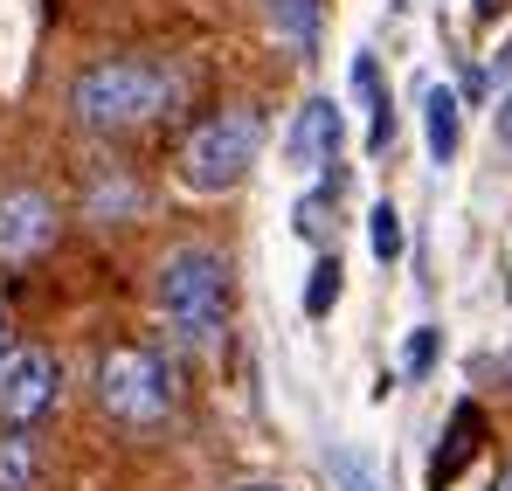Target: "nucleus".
<instances>
[{"label":"nucleus","mask_w":512,"mask_h":491,"mask_svg":"<svg viewBox=\"0 0 512 491\" xmlns=\"http://www.w3.org/2000/svg\"><path fill=\"white\" fill-rule=\"evenodd\" d=\"M160 312H167L180 346H215L222 319H229V263L208 243L167 249V263H160Z\"/></svg>","instance_id":"obj_1"},{"label":"nucleus","mask_w":512,"mask_h":491,"mask_svg":"<svg viewBox=\"0 0 512 491\" xmlns=\"http://www.w3.org/2000/svg\"><path fill=\"white\" fill-rule=\"evenodd\" d=\"M173 97H180V77L160 70V63H97V70H84L77 90H70L77 118L97 125V132H111V125H146V118L173 111Z\"/></svg>","instance_id":"obj_2"},{"label":"nucleus","mask_w":512,"mask_h":491,"mask_svg":"<svg viewBox=\"0 0 512 491\" xmlns=\"http://www.w3.org/2000/svg\"><path fill=\"white\" fill-rule=\"evenodd\" d=\"M97 402L132 429H153L173 409V367L146 346H111L97 360Z\"/></svg>","instance_id":"obj_3"},{"label":"nucleus","mask_w":512,"mask_h":491,"mask_svg":"<svg viewBox=\"0 0 512 491\" xmlns=\"http://www.w3.org/2000/svg\"><path fill=\"white\" fill-rule=\"evenodd\" d=\"M256 146H263V125H256L250 111H222V118H208L187 139L180 173H187L194 194H229V187H243V173L256 166Z\"/></svg>","instance_id":"obj_4"},{"label":"nucleus","mask_w":512,"mask_h":491,"mask_svg":"<svg viewBox=\"0 0 512 491\" xmlns=\"http://www.w3.org/2000/svg\"><path fill=\"white\" fill-rule=\"evenodd\" d=\"M56 388H63V367L56 353L42 346H0V422L28 429L56 409Z\"/></svg>","instance_id":"obj_5"},{"label":"nucleus","mask_w":512,"mask_h":491,"mask_svg":"<svg viewBox=\"0 0 512 491\" xmlns=\"http://www.w3.org/2000/svg\"><path fill=\"white\" fill-rule=\"evenodd\" d=\"M49 243H56V208H49V194H35V187L0 194V263H35Z\"/></svg>","instance_id":"obj_6"},{"label":"nucleus","mask_w":512,"mask_h":491,"mask_svg":"<svg viewBox=\"0 0 512 491\" xmlns=\"http://www.w3.org/2000/svg\"><path fill=\"white\" fill-rule=\"evenodd\" d=\"M340 153V104L333 97H312L298 118H291V132H284V160L291 166H326Z\"/></svg>","instance_id":"obj_7"},{"label":"nucleus","mask_w":512,"mask_h":491,"mask_svg":"<svg viewBox=\"0 0 512 491\" xmlns=\"http://www.w3.org/2000/svg\"><path fill=\"white\" fill-rule=\"evenodd\" d=\"M457 139H464V111H457V90L450 83H429L423 90V146L436 166L457 160Z\"/></svg>","instance_id":"obj_8"},{"label":"nucleus","mask_w":512,"mask_h":491,"mask_svg":"<svg viewBox=\"0 0 512 491\" xmlns=\"http://www.w3.org/2000/svg\"><path fill=\"white\" fill-rule=\"evenodd\" d=\"M263 21H270V35L291 56H312L319 49V0H263Z\"/></svg>","instance_id":"obj_9"},{"label":"nucleus","mask_w":512,"mask_h":491,"mask_svg":"<svg viewBox=\"0 0 512 491\" xmlns=\"http://www.w3.org/2000/svg\"><path fill=\"white\" fill-rule=\"evenodd\" d=\"M353 97L367 104V153H388V139H395V111H388V97H381V70H374V56H353Z\"/></svg>","instance_id":"obj_10"},{"label":"nucleus","mask_w":512,"mask_h":491,"mask_svg":"<svg viewBox=\"0 0 512 491\" xmlns=\"http://www.w3.org/2000/svg\"><path fill=\"white\" fill-rule=\"evenodd\" d=\"M35 485V443L14 429V436H0V491H28Z\"/></svg>","instance_id":"obj_11"},{"label":"nucleus","mask_w":512,"mask_h":491,"mask_svg":"<svg viewBox=\"0 0 512 491\" xmlns=\"http://www.w3.org/2000/svg\"><path fill=\"white\" fill-rule=\"evenodd\" d=\"M367 249H374V263H395L402 256V215H395V201H374L367 208Z\"/></svg>","instance_id":"obj_12"},{"label":"nucleus","mask_w":512,"mask_h":491,"mask_svg":"<svg viewBox=\"0 0 512 491\" xmlns=\"http://www.w3.org/2000/svg\"><path fill=\"white\" fill-rule=\"evenodd\" d=\"M340 256H319L312 263V284H305V319H326L333 305H340Z\"/></svg>","instance_id":"obj_13"},{"label":"nucleus","mask_w":512,"mask_h":491,"mask_svg":"<svg viewBox=\"0 0 512 491\" xmlns=\"http://www.w3.org/2000/svg\"><path fill=\"white\" fill-rule=\"evenodd\" d=\"M436 367V326H416L402 346V374H429Z\"/></svg>","instance_id":"obj_14"},{"label":"nucleus","mask_w":512,"mask_h":491,"mask_svg":"<svg viewBox=\"0 0 512 491\" xmlns=\"http://www.w3.org/2000/svg\"><path fill=\"white\" fill-rule=\"evenodd\" d=\"M298 236H312V243L326 236V194H305L298 201Z\"/></svg>","instance_id":"obj_15"},{"label":"nucleus","mask_w":512,"mask_h":491,"mask_svg":"<svg viewBox=\"0 0 512 491\" xmlns=\"http://www.w3.org/2000/svg\"><path fill=\"white\" fill-rule=\"evenodd\" d=\"M499 139H506V146H512V90H506V97H499Z\"/></svg>","instance_id":"obj_16"},{"label":"nucleus","mask_w":512,"mask_h":491,"mask_svg":"<svg viewBox=\"0 0 512 491\" xmlns=\"http://www.w3.org/2000/svg\"><path fill=\"white\" fill-rule=\"evenodd\" d=\"M229 491H284V485H229Z\"/></svg>","instance_id":"obj_17"},{"label":"nucleus","mask_w":512,"mask_h":491,"mask_svg":"<svg viewBox=\"0 0 512 491\" xmlns=\"http://www.w3.org/2000/svg\"><path fill=\"white\" fill-rule=\"evenodd\" d=\"M499 491H512V464H506V471H499Z\"/></svg>","instance_id":"obj_18"},{"label":"nucleus","mask_w":512,"mask_h":491,"mask_svg":"<svg viewBox=\"0 0 512 491\" xmlns=\"http://www.w3.org/2000/svg\"><path fill=\"white\" fill-rule=\"evenodd\" d=\"M506 381H512V346H506Z\"/></svg>","instance_id":"obj_19"},{"label":"nucleus","mask_w":512,"mask_h":491,"mask_svg":"<svg viewBox=\"0 0 512 491\" xmlns=\"http://www.w3.org/2000/svg\"><path fill=\"white\" fill-rule=\"evenodd\" d=\"M0 346H7V339H0Z\"/></svg>","instance_id":"obj_20"}]
</instances>
